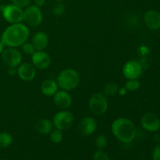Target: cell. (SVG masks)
Returning <instances> with one entry per match:
<instances>
[{"mask_svg": "<svg viewBox=\"0 0 160 160\" xmlns=\"http://www.w3.org/2000/svg\"><path fill=\"white\" fill-rule=\"evenodd\" d=\"M53 102L55 105L60 109H67L70 107L72 98L67 91L59 90L53 95Z\"/></svg>", "mask_w": 160, "mask_h": 160, "instance_id": "obj_14", "label": "cell"}, {"mask_svg": "<svg viewBox=\"0 0 160 160\" xmlns=\"http://www.w3.org/2000/svg\"><path fill=\"white\" fill-rule=\"evenodd\" d=\"M143 73L141 63L134 59L128 60L123 67V76L127 79H138Z\"/></svg>", "mask_w": 160, "mask_h": 160, "instance_id": "obj_9", "label": "cell"}, {"mask_svg": "<svg viewBox=\"0 0 160 160\" xmlns=\"http://www.w3.org/2000/svg\"><path fill=\"white\" fill-rule=\"evenodd\" d=\"M57 82L52 79L45 80L41 85V91L45 96H53L58 91Z\"/></svg>", "mask_w": 160, "mask_h": 160, "instance_id": "obj_17", "label": "cell"}, {"mask_svg": "<svg viewBox=\"0 0 160 160\" xmlns=\"http://www.w3.org/2000/svg\"><path fill=\"white\" fill-rule=\"evenodd\" d=\"M31 61L36 69L45 70L49 67L52 60L49 55L46 52L42 50V51H36L31 56Z\"/></svg>", "mask_w": 160, "mask_h": 160, "instance_id": "obj_10", "label": "cell"}, {"mask_svg": "<svg viewBox=\"0 0 160 160\" xmlns=\"http://www.w3.org/2000/svg\"><path fill=\"white\" fill-rule=\"evenodd\" d=\"M73 121H74V117L73 114L66 109H62L55 114L52 122L55 128L62 131L71 128Z\"/></svg>", "mask_w": 160, "mask_h": 160, "instance_id": "obj_6", "label": "cell"}, {"mask_svg": "<svg viewBox=\"0 0 160 160\" xmlns=\"http://www.w3.org/2000/svg\"><path fill=\"white\" fill-rule=\"evenodd\" d=\"M141 83L138 79H128L125 84L124 88L127 89V91L130 92H134L140 88Z\"/></svg>", "mask_w": 160, "mask_h": 160, "instance_id": "obj_22", "label": "cell"}, {"mask_svg": "<svg viewBox=\"0 0 160 160\" xmlns=\"http://www.w3.org/2000/svg\"><path fill=\"white\" fill-rule=\"evenodd\" d=\"M80 81L81 78L79 73L73 69L68 68L59 73L56 82L62 90L70 92L79 85Z\"/></svg>", "mask_w": 160, "mask_h": 160, "instance_id": "obj_3", "label": "cell"}, {"mask_svg": "<svg viewBox=\"0 0 160 160\" xmlns=\"http://www.w3.org/2000/svg\"><path fill=\"white\" fill-rule=\"evenodd\" d=\"M108 106L107 98L102 93H95L89 98V109L95 115H103L107 111Z\"/></svg>", "mask_w": 160, "mask_h": 160, "instance_id": "obj_4", "label": "cell"}, {"mask_svg": "<svg viewBox=\"0 0 160 160\" xmlns=\"http://www.w3.org/2000/svg\"><path fill=\"white\" fill-rule=\"evenodd\" d=\"M54 1H56V2H62V1H64V0H54Z\"/></svg>", "mask_w": 160, "mask_h": 160, "instance_id": "obj_33", "label": "cell"}, {"mask_svg": "<svg viewBox=\"0 0 160 160\" xmlns=\"http://www.w3.org/2000/svg\"><path fill=\"white\" fill-rule=\"evenodd\" d=\"M30 31L26 24L22 23H12L6 28L1 36V41L5 46L17 48L27 42Z\"/></svg>", "mask_w": 160, "mask_h": 160, "instance_id": "obj_1", "label": "cell"}, {"mask_svg": "<svg viewBox=\"0 0 160 160\" xmlns=\"http://www.w3.org/2000/svg\"><path fill=\"white\" fill-rule=\"evenodd\" d=\"M144 20L149 29L158 30L160 28V13L156 10H149L146 12Z\"/></svg>", "mask_w": 160, "mask_h": 160, "instance_id": "obj_16", "label": "cell"}, {"mask_svg": "<svg viewBox=\"0 0 160 160\" xmlns=\"http://www.w3.org/2000/svg\"><path fill=\"white\" fill-rule=\"evenodd\" d=\"M118 84L114 82L108 83L104 88V95L107 96H112L118 92Z\"/></svg>", "mask_w": 160, "mask_h": 160, "instance_id": "obj_21", "label": "cell"}, {"mask_svg": "<svg viewBox=\"0 0 160 160\" xmlns=\"http://www.w3.org/2000/svg\"><path fill=\"white\" fill-rule=\"evenodd\" d=\"M21 49L26 56H32L36 52L35 48L31 42H24L21 45Z\"/></svg>", "mask_w": 160, "mask_h": 160, "instance_id": "obj_24", "label": "cell"}, {"mask_svg": "<svg viewBox=\"0 0 160 160\" xmlns=\"http://www.w3.org/2000/svg\"><path fill=\"white\" fill-rule=\"evenodd\" d=\"M12 143V136L9 133L0 132V148H8Z\"/></svg>", "mask_w": 160, "mask_h": 160, "instance_id": "obj_19", "label": "cell"}, {"mask_svg": "<svg viewBox=\"0 0 160 160\" xmlns=\"http://www.w3.org/2000/svg\"><path fill=\"white\" fill-rule=\"evenodd\" d=\"M12 3L18 7L23 8L29 6L31 0H11Z\"/></svg>", "mask_w": 160, "mask_h": 160, "instance_id": "obj_27", "label": "cell"}, {"mask_svg": "<svg viewBox=\"0 0 160 160\" xmlns=\"http://www.w3.org/2000/svg\"><path fill=\"white\" fill-rule=\"evenodd\" d=\"M43 20V15L40 8L34 6H29L23 11V21L27 26L37 28L40 26Z\"/></svg>", "mask_w": 160, "mask_h": 160, "instance_id": "obj_5", "label": "cell"}, {"mask_svg": "<svg viewBox=\"0 0 160 160\" xmlns=\"http://www.w3.org/2000/svg\"><path fill=\"white\" fill-rule=\"evenodd\" d=\"M8 73H9V76H14L17 73V69L16 67H9Z\"/></svg>", "mask_w": 160, "mask_h": 160, "instance_id": "obj_29", "label": "cell"}, {"mask_svg": "<svg viewBox=\"0 0 160 160\" xmlns=\"http://www.w3.org/2000/svg\"><path fill=\"white\" fill-rule=\"evenodd\" d=\"M34 3H35L36 6L40 8L45 5V0H34Z\"/></svg>", "mask_w": 160, "mask_h": 160, "instance_id": "obj_30", "label": "cell"}, {"mask_svg": "<svg viewBox=\"0 0 160 160\" xmlns=\"http://www.w3.org/2000/svg\"><path fill=\"white\" fill-rule=\"evenodd\" d=\"M34 128L40 134H48L53 129L52 122L48 119H40L35 122Z\"/></svg>", "mask_w": 160, "mask_h": 160, "instance_id": "obj_18", "label": "cell"}, {"mask_svg": "<svg viewBox=\"0 0 160 160\" xmlns=\"http://www.w3.org/2000/svg\"><path fill=\"white\" fill-rule=\"evenodd\" d=\"M17 75L23 81H31L36 77V68L33 64L23 62L17 67Z\"/></svg>", "mask_w": 160, "mask_h": 160, "instance_id": "obj_13", "label": "cell"}, {"mask_svg": "<svg viewBox=\"0 0 160 160\" xmlns=\"http://www.w3.org/2000/svg\"><path fill=\"white\" fill-rule=\"evenodd\" d=\"M4 49H5V45L2 43V42L0 40V55L2 53V52L4 51Z\"/></svg>", "mask_w": 160, "mask_h": 160, "instance_id": "obj_32", "label": "cell"}, {"mask_svg": "<svg viewBox=\"0 0 160 160\" xmlns=\"http://www.w3.org/2000/svg\"><path fill=\"white\" fill-rule=\"evenodd\" d=\"M98 127L96 120L92 117H84L78 125L79 132L84 136L92 135L95 132Z\"/></svg>", "mask_w": 160, "mask_h": 160, "instance_id": "obj_12", "label": "cell"}, {"mask_svg": "<svg viewBox=\"0 0 160 160\" xmlns=\"http://www.w3.org/2000/svg\"><path fill=\"white\" fill-rule=\"evenodd\" d=\"M0 9L4 19L9 23H17L23 21V11L22 8L12 4L0 6Z\"/></svg>", "mask_w": 160, "mask_h": 160, "instance_id": "obj_7", "label": "cell"}, {"mask_svg": "<svg viewBox=\"0 0 160 160\" xmlns=\"http://www.w3.org/2000/svg\"><path fill=\"white\" fill-rule=\"evenodd\" d=\"M49 139L52 143L54 144H59L63 139V134L62 131L59 129H54L52 130L51 132L49 133Z\"/></svg>", "mask_w": 160, "mask_h": 160, "instance_id": "obj_20", "label": "cell"}, {"mask_svg": "<svg viewBox=\"0 0 160 160\" xmlns=\"http://www.w3.org/2000/svg\"><path fill=\"white\" fill-rule=\"evenodd\" d=\"M152 160H160V145H157L153 150Z\"/></svg>", "mask_w": 160, "mask_h": 160, "instance_id": "obj_28", "label": "cell"}, {"mask_svg": "<svg viewBox=\"0 0 160 160\" xmlns=\"http://www.w3.org/2000/svg\"><path fill=\"white\" fill-rule=\"evenodd\" d=\"M112 132L116 138L123 143H131L135 139L137 129L131 120L129 119L120 117L112 122Z\"/></svg>", "mask_w": 160, "mask_h": 160, "instance_id": "obj_2", "label": "cell"}, {"mask_svg": "<svg viewBox=\"0 0 160 160\" xmlns=\"http://www.w3.org/2000/svg\"><path fill=\"white\" fill-rule=\"evenodd\" d=\"M95 144L98 149H103L108 145L107 138L105 135H103V134H99V135H98L95 138Z\"/></svg>", "mask_w": 160, "mask_h": 160, "instance_id": "obj_23", "label": "cell"}, {"mask_svg": "<svg viewBox=\"0 0 160 160\" xmlns=\"http://www.w3.org/2000/svg\"><path fill=\"white\" fill-rule=\"evenodd\" d=\"M142 128L149 132H156L160 129V120L153 113H145L141 119Z\"/></svg>", "mask_w": 160, "mask_h": 160, "instance_id": "obj_11", "label": "cell"}, {"mask_svg": "<svg viewBox=\"0 0 160 160\" xmlns=\"http://www.w3.org/2000/svg\"><path fill=\"white\" fill-rule=\"evenodd\" d=\"M2 59L7 67L17 68L21 64L23 56L17 48L8 47L2 53Z\"/></svg>", "mask_w": 160, "mask_h": 160, "instance_id": "obj_8", "label": "cell"}, {"mask_svg": "<svg viewBox=\"0 0 160 160\" xmlns=\"http://www.w3.org/2000/svg\"><path fill=\"white\" fill-rule=\"evenodd\" d=\"M48 36L46 33L39 31L34 34L31 39V43L35 48L36 51H42L45 50L48 45Z\"/></svg>", "mask_w": 160, "mask_h": 160, "instance_id": "obj_15", "label": "cell"}, {"mask_svg": "<svg viewBox=\"0 0 160 160\" xmlns=\"http://www.w3.org/2000/svg\"><path fill=\"white\" fill-rule=\"evenodd\" d=\"M94 160H110L109 156L103 149H97L93 155Z\"/></svg>", "mask_w": 160, "mask_h": 160, "instance_id": "obj_26", "label": "cell"}, {"mask_svg": "<svg viewBox=\"0 0 160 160\" xmlns=\"http://www.w3.org/2000/svg\"><path fill=\"white\" fill-rule=\"evenodd\" d=\"M65 9L66 8L63 3L59 2L56 5H54V6L52 7V13L55 16L59 17V16H62L65 12Z\"/></svg>", "mask_w": 160, "mask_h": 160, "instance_id": "obj_25", "label": "cell"}, {"mask_svg": "<svg viewBox=\"0 0 160 160\" xmlns=\"http://www.w3.org/2000/svg\"><path fill=\"white\" fill-rule=\"evenodd\" d=\"M118 92H119V94H120V95H126L127 89L125 88H122L119 89Z\"/></svg>", "mask_w": 160, "mask_h": 160, "instance_id": "obj_31", "label": "cell"}]
</instances>
